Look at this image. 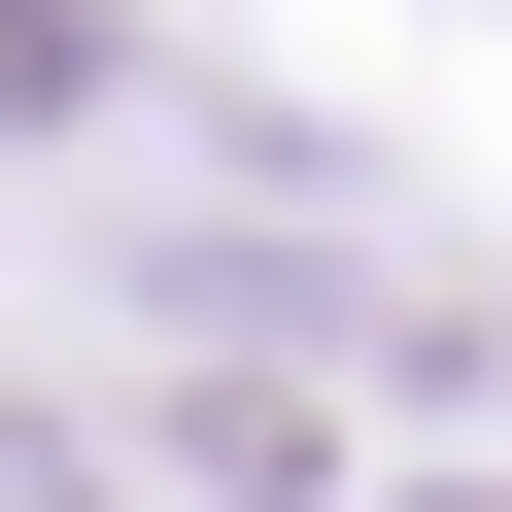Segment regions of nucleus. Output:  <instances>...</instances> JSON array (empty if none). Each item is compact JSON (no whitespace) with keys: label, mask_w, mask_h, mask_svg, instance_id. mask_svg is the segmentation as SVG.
I'll return each mask as SVG.
<instances>
[{"label":"nucleus","mask_w":512,"mask_h":512,"mask_svg":"<svg viewBox=\"0 0 512 512\" xmlns=\"http://www.w3.org/2000/svg\"><path fill=\"white\" fill-rule=\"evenodd\" d=\"M103 103V0H0V137H69Z\"/></svg>","instance_id":"nucleus-1"},{"label":"nucleus","mask_w":512,"mask_h":512,"mask_svg":"<svg viewBox=\"0 0 512 512\" xmlns=\"http://www.w3.org/2000/svg\"><path fill=\"white\" fill-rule=\"evenodd\" d=\"M0 512H103V478H69V444H0Z\"/></svg>","instance_id":"nucleus-2"}]
</instances>
